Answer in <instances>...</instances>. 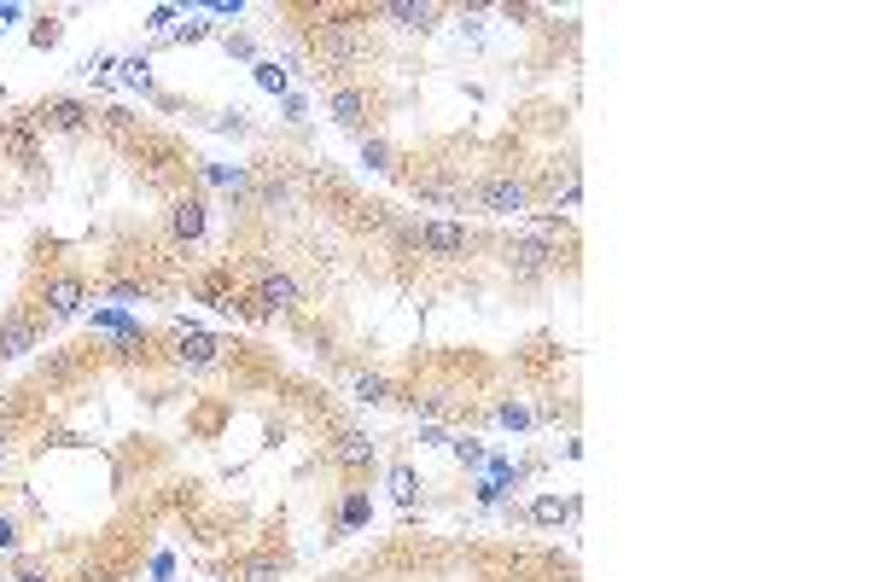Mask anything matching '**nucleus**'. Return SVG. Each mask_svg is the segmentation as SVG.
Returning a JSON list of instances; mask_svg holds the SVG:
<instances>
[{
	"label": "nucleus",
	"mask_w": 874,
	"mask_h": 582,
	"mask_svg": "<svg viewBox=\"0 0 874 582\" xmlns=\"http://www.w3.org/2000/svg\"><path fill=\"white\" fill-rule=\"evenodd\" d=\"M309 53H315V64H321V76H350L367 59V36L356 24L327 19V24L309 29Z\"/></svg>",
	"instance_id": "1"
},
{
	"label": "nucleus",
	"mask_w": 874,
	"mask_h": 582,
	"mask_svg": "<svg viewBox=\"0 0 874 582\" xmlns=\"http://www.w3.org/2000/svg\"><path fill=\"white\" fill-rule=\"evenodd\" d=\"M473 198H478V210L484 216H496V221H508V216H525L531 210V181L525 175H484L478 186H473Z\"/></svg>",
	"instance_id": "2"
},
{
	"label": "nucleus",
	"mask_w": 874,
	"mask_h": 582,
	"mask_svg": "<svg viewBox=\"0 0 874 582\" xmlns=\"http://www.w3.org/2000/svg\"><path fill=\"white\" fill-rule=\"evenodd\" d=\"M560 268V245L543 233H525V239H513L508 245V274H513V286H536V280H548V274Z\"/></svg>",
	"instance_id": "3"
},
{
	"label": "nucleus",
	"mask_w": 874,
	"mask_h": 582,
	"mask_svg": "<svg viewBox=\"0 0 874 582\" xmlns=\"http://www.w3.org/2000/svg\"><path fill=\"white\" fill-rule=\"evenodd\" d=\"M36 298H41V310L53 315V320H71V315L82 310V303H88V280H82L76 268H53V274L41 280Z\"/></svg>",
	"instance_id": "4"
},
{
	"label": "nucleus",
	"mask_w": 874,
	"mask_h": 582,
	"mask_svg": "<svg viewBox=\"0 0 874 582\" xmlns=\"http://www.w3.org/2000/svg\"><path fill=\"white\" fill-rule=\"evenodd\" d=\"M29 123L47 129V134H82V129H94V106H82V99H71V94H53V99H41V106L29 111Z\"/></svg>",
	"instance_id": "5"
},
{
	"label": "nucleus",
	"mask_w": 874,
	"mask_h": 582,
	"mask_svg": "<svg viewBox=\"0 0 874 582\" xmlns=\"http://www.w3.org/2000/svg\"><path fill=\"white\" fill-rule=\"evenodd\" d=\"M327 460L339 466L344 477H362V472H374V460H379V442L367 437V432H332V442H327Z\"/></svg>",
	"instance_id": "6"
},
{
	"label": "nucleus",
	"mask_w": 874,
	"mask_h": 582,
	"mask_svg": "<svg viewBox=\"0 0 874 582\" xmlns=\"http://www.w3.org/2000/svg\"><path fill=\"white\" fill-rule=\"evenodd\" d=\"M251 315H298V303H304V286L292 280V274H263L257 291H251Z\"/></svg>",
	"instance_id": "7"
},
{
	"label": "nucleus",
	"mask_w": 874,
	"mask_h": 582,
	"mask_svg": "<svg viewBox=\"0 0 874 582\" xmlns=\"http://www.w3.org/2000/svg\"><path fill=\"white\" fill-rule=\"evenodd\" d=\"M409 193H414L420 204H437V210H461V204L473 198V186H466V175L432 169V175H409Z\"/></svg>",
	"instance_id": "8"
},
{
	"label": "nucleus",
	"mask_w": 874,
	"mask_h": 582,
	"mask_svg": "<svg viewBox=\"0 0 874 582\" xmlns=\"http://www.w3.org/2000/svg\"><path fill=\"white\" fill-rule=\"evenodd\" d=\"M41 344V315L36 310H7L0 315V362H24Z\"/></svg>",
	"instance_id": "9"
},
{
	"label": "nucleus",
	"mask_w": 874,
	"mask_h": 582,
	"mask_svg": "<svg viewBox=\"0 0 874 582\" xmlns=\"http://www.w3.org/2000/svg\"><path fill=\"white\" fill-rule=\"evenodd\" d=\"M327 117H332L339 129H356V134H362V123L374 117V94L356 88V82H339V88L327 94Z\"/></svg>",
	"instance_id": "10"
},
{
	"label": "nucleus",
	"mask_w": 874,
	"mask_h": 582,
	"mask_svg": "<svg viewBox=\"0 0 874 582\" xmlns=\"http://www.w3.org/2000/svg\"><path fill=\"white\" fill-rule=\"evenodd\" d=\"M205 210H210V204L198 193H181L170 204V239H175V245H198V239H205Z\"/></svg>",
	"instance_id": "11"
},
{
	"label": "nucleus",
	"mask_w": 874,
	"mask_h": 582,
	"mask_svg": "<svg viewBox=\"0 0 874 582\" xmlns=\"http://www.w3.org/2000/svg\"><path fill=\"white\" fill-rule=\"evenodd\" d=\"M420 251L432 256H466L473 251V233L461 221H420Z\"/></svg>",
	"instance_id": "12"
},
{
	"label": "nucleus",
	"mask_w": 874,
	"mask_h": 582,
	"mask_svg": "<svg viewBox=\"0 0 874 582\" xmlns=\"http://www.w3.org/2000/svg\"><path fill=\"white\" fill-rule=\"evenodd\" d=\"M379 19L426 36V29H437V19H444V7H437V0H391V7H379Z\"/></svg>",
	"instance_id": "13"
},
{
	"label": "nucleus",
	"mask_w": 874,
	"mask_h": 582,
	"mask_svg": "<svg viewBox=\"0 0 874 582\" xmlns=\"http://www.w3.org/2000/svg\"><path fill=\"white\" fill-rule=\"evenodd\" d=\"M175 362L181 367H216L222 362V344L210 332H175Z\"/></svg>",
	"instance_id": "14"
},
{
	"label": "nucleus",
	"mask_w": 874,
	"mask_h": 582,
	"mask_svg": "<svg viewBox=\"0 0 874 582\" xmlns=\"http://www.w3.org/2000/svg\"><path fill=\"white\" fill-rule=\"evenodd\" d=\"M350 390H356V402H367V408H385V402H391V379H379V373H356Z\"/></svg>",
	"instance_id": "15"
},
{
	"label": "nucleus",
	"mask_w": 874,
	"mask_h": 582,
	"mask_svg": "<svg viewBox=\"0 0 874 582\" xmlns=\"http://www.w3.org/2000/svg\"><path fill=\"white\" fill-rule=\"evenodd\" d=\"M280 571H286V554H257V559L240 565L245 582H280Z\"/></svg>",
	"instance_id": "16"
},
{
	"label": "nucleus",
	"mask_w": 874,
	"mask_h": 582,
	"mask_svg": "<svg viewBox=\"0 0 874 582\" xmlns=\"http://www.w3.org/2000/svg\"><path fill=\"white\" fill-rule=\"evenodd\" d=\"M362 158L374 163V169H402V163H397V146L385 141V134H362Z\"/></svg>",
	"instance_id": "17"
},
{
	"label": "nucleus",
	"mask_w": 874,
	"mask_h": 582,
	"mask_svg": "<svg viewBox=\"0 0 874 582\" xmlns=\"http://www.w3.org/2000/svg\"><path fill=\"white\" fill-rule=\"evenodd\" d=\"M117 76H123L129 88H153V59H146V53H129V59H117Z\"/></svg>",
	"instance_id": "18"
},
{
	"label": "nucleus",
	"mask_w": 874,
	"mask_h": 582,
	"mask_svg": "<svg viewBox=\"0 0 874 582\" xmlns=\"http://www.w3.org/2000/svg\"><path fill=\"white\" fill-rule=\"evenodd\" d=\"M99 129L117 134V141H134V129H141V117L123 111V106H111V111H99Z\"/></svg>",
	"instance_id": "19"
},
{
	"label": "nucleus",
	"mask_w": 874,
	"mask_h": 582,
	"mask_svg": "<svg viewBox=\"0 0 874 582\" xmlns=\"http://www.w3.org/2000/svg\"><path fill=\"white\" fill-rule=\"evenodd\" d=\"M571 512H578V501H554V495H543V501L531 507V519H536V524H566Z\"/></svg>",
	"instance_id": "20"
},
{
	"label": "nucleus",
	"mask_w": 874,
	"mask_h": 582,
	"mask_svg": "<svg viewBox=\"0 0 874 582\" xmlns=\"http://www.w3.org/2000/svg\"><path fill=\"white\" fill-rule=\"evenodd\" d=\"M59 36H64V19H41L36 29H29V47H41V53H47V47H59Z\"/></svg>",
	"instance_id": "21"
},
{
	"label": "nucleus",
	"mask_w": 874,
	"mask_h": 582,
	"mask_svg": "<svg viewBox=\"0 0 874 582\" xmlns=\"http://www.w3.org/2000/svg\"><path fill=\"white\" fill-rule=\"evenodd\" d=\"M391 495H397V507H414V495H420V489H414V466H397V472H391Z\"/></svg>",
	"instance_id": "22"
},
{
	"label": "nucleus",
	"mask_w": 874,
	"mask_h": 582,
	"mask_svg": "<svg viewBox=\"0 0 874 582\" xmlns=\"http://www.w3.org/2000/svg\"><path fill=\"white\" fill-rule=\"evenodd\" d=\"M548 362H560V350H554V338H536L531 355H525V367H548Z\"/></svg>",
	"instance_id": "23"
},
{
	"label": "nucleus",
	"mask_w": 874,
	"mask_h": 582,
	"mask_svg": "<svg viewBox=\"0 0 874 582\" xmlns=\"http://www.w3.org/2000/svg\"><path fill=\"white\" fill-rule=\"evenodd\" d=\"M12 582H53V571H47V565H36V559H19Z\"/></svg>",
	"instance_id": "24"
},
{
	"label": "nucleus",
	"mask_w": 874,
	"mask_h": 582,
	"mask_svg": "<svg viewBox=\"0 0 874 582\" xmlns=\"http://www.w3.org/2000/svg\"><path fill=\"white\" fill-rule=\"evenodd\" d=\"M257 82H263V88H275V94H286V71H280V64H257Z\"/></svg>",
	"instance_id": "25"
},
{
	"label": "nucleus",
	"mask_w": 874,
	"mask_h": 582,
	"mask_svg": "<svg viewBox=\"0 0 874 582\" xmlns=\"http://www.w3.org/2000/svg\"><path fill=\"white\" fill-rule=\"evenodd\" d=\"M123 571H117V565H82V577L76 582H117Z\"/></svg>",
	"instance_id": "26"
},
{
	"label": "nucleus",
	"mask_w": 874,
	"mask_h": 582,
	"mask_svg": "<svg viewBox=\"0 0 874 582\" xmlns=\"http://www.w3.org/2000/svg\"><path fill=\"white\" fill-rule=\"evenodd\" d=\"M205 36H210V24H205V19H193V24H181V29H175V41H205Z\"/></svg>",
	"instance_id": "27"
},
{
	"label": "nucleus",
	"mask_w": 874,
	"mask_h": 582,
	"mask_svg": "<svg viewBox=\"0 0 874 582\" xmlns=\"http://www.w3.org/2000/svg\"><path fill=\"white\" fill-rule=\"evenodd\" d=\"M222 47H228V53H233V59H251V53H257V41H251V36H228Z\"/></svg>",
	"instance_id": "28"
},
{
	"label": "nucleus",
	"mask_w": 874,
	"mask_h": 582,
	"mask_svg": "<svg viewBox=\"0 0 874 582\" xmlns=\"http://www.w3.org/2000/svg\"><path fill=\"white\" fill-rule=\"evenodd\" d=\"M367 519V501H362V495H350V501H344V524H362Z\"/></svg>",
	"instance_id": "29"
},
{
	"label": "nucleus",
	"mask_w": 874,
	"mask_h": 582,
	"mask_svg": "<svg viewBox=\"0 0 874 582\" xmlns=\"http://www.w3.org/2000/svg\"><path fill=\"white\" fill-rule=\"evenodd\" d=\"M0 547H7V554H12V547H19V524H12L7 512H0Z\"/></svg>",
	"instance_id": "30"
},
{
	"label": "nucleus",
	"mask_w": 874,
	"mask_h": 582,
	"mask_svg": "<svg viewBox=\"0 0 874 582\" xmlns=\"http://www.w3.org/2000/svg\"><path fill=\"white\" fill-rule=\"evenodd\" d=\"M12 19H19V7H0V29H7Z\"/></svg>",
	"instance_id": "31"
}]
</instances>
